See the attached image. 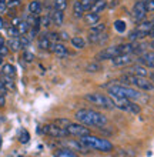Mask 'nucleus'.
I'll return each instance as SVG.
<instances>
[{
    "instance_id": "32",
    "label": "nucleus",
    "mask_w": 154,
    "mask_h": 157,
    "mask_svg": "<svg viewBox=\"0 0 154 157\" xmlns=\"http://www.w3.org/2000/svg\"><path fill=\"white\" fill-rule=\"evenodd\" d=\"M114 29H116L118 33H124L126 32V23L123 20H116L114 21Z\"/></svg>"
},
{
    "instance_id": "50",
    "label": "nucleus",
    "mask_w": 154,
    "mask_h": 157,
    "mask_svg": "<svg viewBox=\"0 0 154 157\" xmlns=\"http://www.w3.org/2000/svg\"><path fill=\"white\" fill-rule=\"evenodd\" d=\"M0 149H2V137H0Z\"/></svg>"
},
{
    "instance_id": "33",
    "label": "nucleus",
    "mask_w": 154,
    "mask_h": 157,
    "mask_svg": "<svg viewBox=\"0 0 154 157\" xmlns=\"http://www.w3.org/2000/svg\"><path fill=\"white\" fill-rule=\"evenodd\" d=\"M104 29H106V25L104 23H99V25H93L92 26V33H103Z\"/></svg>"
},
{
    "instance_id": "52",
    "label": "nucleus",
    "mask_w": 154,
    "mask_h": 157,
    "mask_svg": "<svg viewBox=\"0 0 154 157\" xmlns=\"http://www.w3.org/2000/svg\"><path fill=\"white\" fill-rule=\"evenodd\" d=\"M93 2H94V3H96V2H99V0H93Z\"/></svg>"
},
{
    "instance_id": "24",
    "label": "nucleus",
    "mask_w": 154,
    "mask_h": 157,
    "mask_svg": "<svg viewBox=\"0 0 154 157\" xmlns=\"http://www.w3.org/2000/svg\"><path fill=\"white\" fill-rule=\"evenodd\" d=\"M39 47L43 49V50H49L51 47V41H50V39L47 37L46 34H43L42 37L39 39Z\"/></svg>"
},
{
    "instance_id": "8",
    "label": "nucleus",
    "mask_w": 154,
    "mask_h": 157,
    "mask_svg": "<svg viewBox=\"0 0 154 157\" xmlns=\"http://www.w3.org/2000/svg\"><path fill=\"white\" fill-rule=\"evenodd\" d=\"M64 128L67 130V133L70 136H74V137H83V136L90 134V128L81 123H71L70 121Z\"/></svg>"
},
{
    "instance_id": "11",
    "label": "nucleus",
    "mask_w": 154,
    "mask_h": 157,
    "mask_svg": "<svg viewBox=\"0 0 154 157\" xmlns=\"http://www.w3.org/2000/svg\"><path fill=\"white\" fill-rule=\"evenodd\" d=\"M113 60V64L117 67H121V66H127L130 63L133 62V59H131V54H120V56H117V57L111 59Z\"/></svg>"
},
{
    "instance_id": "37",
    "label": "nucleus",
    "mask_w": 154,
    "mask_h": 157,
    "mask_svg": "<svg viewBox=\"0 0 154 157\" xmlns=\"http://www.w3.org/2000/svg\"><path fill=\"white\" fill-rule=\"evenodd\" d=\"M23 59H24L26 62H33V59H34V56H33V53H30V52H24L23 53Z\"/></svg>"
},
{
    "instance_id": "7",
    "label": "nucleus",
    "mask_w": 154,
    "mask_h": 157,
    "mask_svg": "<svg viewBox=\"0 0 154 157\" xmlns=\"http://www.w3.org/2000/svg\"><path fill=\"white\" fill-rule=\"evenodd\" d=\"M114 104L116 107L124 110V112H129V113H133V114H138L141 112L140 106L136 103H133L130 99H114Z\"/></svg>"
},
{
    "instance_id": "22",
    "label": "nucleus",
    "mask_w": 154,
    "mask_h": 157,
    "mask_svg": "<svg viewBox=\"0 0 154 157\" xmlns=\"http://www.w3.org/2000/svg\"><path fill=\"white\" fill-rule=\"evenodd\" d=\"M153 26H154L153 21H143V23H140V25L136 27V30L141 32V33H146L147 36H148V32L153 29Z\"/></svg>"
},
{
    "instance_id": "38",
    "label": "nucleus",
    "mask_w": 154,
    "mask_h": 157,
    "mask_svg": "<svg viewBox=\"0 0 154 157\" xmlns=\"http://www.w3.org/2000/svg\"><path fill=\"white\" fill-rule=\"evenodd\" d=\"M46 36L50 39V41H53V43H56V41L60 39V36H58L57 33H46Z\"/></svg>"
},
{
    "instance_id": "44",
    "label": "nucleus",
    "mask_w": 154,
    "mask_h": 157,
    "mask_svg": "<svg viewBox=\"0 0 154 157\" xmlns=\"http://www.w3.org/2000/svg\"><path fill=\"white\" fill-rule=\"evenodd\" d=\"M2 106H4V96L3 94H0V107Z\"/></svg>"
},
{
    "instance_id": "12",
    "label": "nucleus",
    "mask_w": 154,
    "mask_h": 157,
    "mask_svg": "<svg viewBox=\"0 0 154 157\" xmlns=\"http://www.w3.org/2000/svg\"><path fill=\"white\" fill-rule=\"evenodd\" d=\"M50 50L53 52L56 56H58V57H66L67 54H69V52H67V49H66V46L64 44H62V43H51V47H50Z\"/></svg>"
},
{
    "instance_id": "39",
    "label": "nucleus",
    "mask_w": 154,
    "mask_h": 157,
    "mask_svg": "<svg viewBox=\"0 0 154 157\" xmlns=\"http://www.w3.org/2000/svg\"><path fill=\"white\" fill-rule=\"evenodd\" d=\"M146 10L147 12H154V0H148L146 3Z\"/></svg>"
},
{
    "instance_id": "51",
    "label": "nucleus",
    "mask_w": 154,
    "mask_h": 157,
    "mask_svg": "<svg viewBox=\"0 0 154 157\" xmlns=\"http://www.w3.org/2000/svg\"><path fill=\"white\" fill-rule=\"evenodd\" d=\"M141 2H144V3H147V2H148V0H141Z\"/></svg>"
},
{
    "instance_id": "41",
    "label": "nucleus",
    "mask_w": 154,
    "mask_h": 157,
    "mask_svg": "<svg viewBox=\"0 0 154 157\" xmlns=\"http://www.w3.org/2000/svg\"><path fill=\"white\" fill-rule=\"evenodd\" d=\"M20 43H21V47H26V46H29L30 39H27L26 36H21V37H20Z\"/></svg>"
},
{
    "instance_id": "3",
    "label": "nucleus",
    "mask_w": 154,
    "mask_h": 157,
    "mask_svg": "<svg viewBox=\"0 0 154 157\" xmlns=\"http://www.w3.org/2000/svg\"><path fill=\"white\" fill-rule=\"evenodd\" d=\"M108 93L114 99H130V100H137L140 99V93L134 90L131 87L120 86V84H114V86H108Z\"/></svg>"
},
{
    "instance_id": "15",
    "label": "nucleus",
    "mask_w": 154,
    "mask_h": 157,
    "mask_svg": "<svg viewBox=\"0 0 154 157\" xmlns=\"http://www.w3.org/2000/svg\"><path fill=\"white\" fill-rule=\"evenodd\" d=\"M50 19H51V25L62 26L63 21H64V14H63V12H60V10H54V12H51Z\"/></svg>"
},
{
    "instance_id": "54",
    "label": "nucleus",
    "mask_w": 154,
    "mask_h": 157,
    "mask_svg": "<svg viewBox=\"0 0 154 157\" xmlns=\"http://www.w3.org/2000/svg\"><path fill=\"white\" fill-rule=\"evenodd\" d=\"M151 21H153V25H154V19H153V20H151Z\"/></svg>"
},
{
    "instance_id": "40",
    "label": "nucleus",
    "mask_w": 154,
    "mask_h": 157,
    "mask_svg": "<svg viewBox=\"0 0 154 157\" xmlns=\"http://www.w3.org/2000/svg\"><path fill=\"white\" fill-rule=\"evenodd\" d=\"M7 53H9V47H6V46H2L0 47V57H4V56H7Z\"/></svg>"
},
{
    "instance_id": "23",
    "label": "nucleus",
    "mask_w": 154,
    "mask_h": 157,
    "mask_svg": "<svg viewBox=\"0 0 154 157\" xmlns=\"http://www.w3.org/2000/svg\"><path fill=\"white\" fill-rule=\"evenodd\" d=\"M106 7H107V2H104V0H99V2H96V3L93 4L92 12L93 13H97V14H100V13L103 12Z\"/></svg>"
},
{
    "instance_id": "53",
    "label": "nucleus",
    "mask_w": 154,
    "mask_h": 157,
    "mask_svg": "<svg viewBox=\"0 0 154 157\" xmlns=\"http://www.w3.org/2000/svg\"><path fill=\"white\" fill-rule=\"evenodd\" d=\"M0 64H2V57H0Z\"/></svg>"
},
{
    "instance_id": "29",
    "label": "nucleus",
    "mask_w": 154,
    "mask_h": 157,
    "mask_svg": "<svg viewBox=\"0 0 154 157\" xmlns=\"http://www.w3.org/2000/svg\"><path fill=\"white\" fill-rule=\"evenodd\" d=\"M70 41H71V44L74 46L76 49H83L84 46H86V41H84L81 37H77V36H76V37H73Z\"/></svg>"
},
{
    "instance_id": "42",
    "label": "nucleus",
    "mask_w": 154,
    "mask_h": 157,
    "mask_svg": "<svg viewBox=\"0 0 154 157\" xmlns=\"http://www.w3.org/2000/svg\"><path fill=\"white\" fill-rule=\"evenodd\" d=\"M7 9V2L6 0H0V13H3Z\"/></svg>"
},
{
    "instance_id": "4",
    "label": "nucleus",
    "mask_w": 154,
    "mask_h": 157,
    "mask_svg": "<svg viewBox=\"0 0 154 157\" xmlns=\"http://www.w3.org/2000/svg\"><path fill=\"white\" fill-rule=\"evenodd\" d=\"M84 99L93 103L94 106L100 109H106V110H110V109H114L116 104H114V100H111L107 96L101 94V93H88V94L84 96Z\"/></svg>"
},
{
    "instance_id": "20",
    "label": "nucleus",
    "mask_w": 154,
    "mask_h": 157,
    "mask_svg": "<svg viewBox=\"0 0 154 157\" xmlns=\"http://www.w3.org/2000/svg\"><path fill=\"white\" fill-rule=\"evenodd\" d=\"M88 40L92 41V43H94V44H99V43H103V41L107 40V36L103 33H92Z\"/></svg>"
},
{
    "instance_id": "21",
    "label": "nucleus",
    "mask_w": 154,
    "mask_h": 157,
    "mask_svg": "<svg viewBox=\"0 0 154 157\" xmlns=\"http://www.w3.org/2000/svg\"><path fill=\"white\" fill-rule=\"evenodd\" d=\"M29 12L32 13V14H36V16H37L39 13L42 12V3H40L39 0H33V2H30Z\"/></svg>"
},
{
    "instance_id": "2",
    "label": "nucleus",
    "mask_w": 154,
    "mask_h": 157,
    "mask_svg": "<svg viewBox=\"0 0 154 157\" xmlns=\"http://www.w3.org/2000/svg\"><path fill=\"white\" fill-rule=\"evenodd\" d=\"M80 141H81V144H83L84 147H87V149L99 150V151H110V150H113V144L108 140L99 139V137L92 136V134L80 137Z\"/></svg>"
},
{
    "instance_id": "27",
    "label": "nucleus",
    "mask_w": 154,
    "mask_h": 157,
    "mask_svg": "<svg viewBox=\"0 0 154 157\" xmlns=\"http://www.w3.org/2000/svg\"><path fill=\"white\" fill-rule=\"evenodd\" d=\"M54 10H60V12H64L67 7V0H54L53 3Z\"/></svg>"
},
{
    "instance_id": "46",
    "label": "nucleus",
    "mask_w": 154,
    "mask_h": 157,
    "mask_svg": "<svg viewBox=\"0 0 154 157\" xmlns=\"http://www.w3.org/2000/svg\"><path fill=\"white\" fill-rule=\"evenodd\" d=\"M148 77H150V80L154 83V71H151V73H148Z\"/></svg>"
},
{
    "instance_id": "45",
    "label": "nucleus",
    "mask_w": 154,
    "mask_h": 157,
    "mask_svg": "<svg viewBox=\"0 0 154 157\" xmlns=\"http://www.w3.org/2000/svg\"><path fill=\"white\" fill-rule=\"evenodd\" d=\"M60 37H62L63 40H69V36H67V33H62V34H60Z\"/></svg>"
},
{
    "instance_id": "28",
    "label": "nucleus",
    "mask_w": 154,
    "mask_h": 157,
    "mask_svg": "<svg viewBox=\"0 0 154 157\" xmlns=\"http://www.w3.org/2000/svg\"><path fill=\"white\" fill-rule=\"evenodd\" d=\"M16 27H17V30H19V33L20 34H26L27 32H29V29H30L29 23H27V21H23V20L19 21V25H17Z\"/></svg>"
},
{
    "instance_id": "18",
    "label": "nucleus",
    "mask_w": 154,
    "mask_h": 157,
    "mask_svg": "<svg viewBox=\"0 0 154 157\" xmlns=\"http://www.w3.org/2000/svg\"><path fill=\"white\" fill-rule=\"evenodd\" d=\"M2 75L7 76V77H14L16 76V67L13 66V64H3Z\"/></svg>"
},
{
    "instance_id": "47",
    "label": "nucleus",
    "mask_w": 154,
    "mask_h": 157,
    "mask_svg": "<svg viewBox=\"0 0 154 157\" xmlns=\"http://www.w3.org/2000/svg\"><path fill=\"white\" fill-rule=\"evenodd\" d=\"M3 27H4V20L0 17V29H3Z\"/></svg>"
},
{
    "instance_id": "49",
    "label": "nucleus",
    "mask_w": 154,
    "mask_h": 157,
    "mask_svg": "<svg viewBox=\"0 0 154 157\" xmlns=\"http://www.w3.org/2000/svg\"><path fill=\"white\" fill-rule=\"evenodd\" d=\"M150 47H151V49L154 50V40H153V41H151V43H150Z\"/></svg>"
},
{
    "instance_id": "55",
    "label": "nucleus",
    "mask_w": 154,
    "mask_h": 157,
    "mask_svg": "<svg viewBox=\"0 0 154 157\" xmlns=\"http://www.w3.org/2000/svg\"><path fill=\"white\" fill-rule=\"evenodd\" d=\"M17 2H20V0H17Z\"/></svg>"
},
{
    "instance_id": "34",
    "label": "nucleus",
    "mask_w": 154,
    "mask_h": 157,
    "mask_svg": "<svg viewBox=\"0 0 154 157\" xmlns=\"http://www.w3.org/2000/svg\"><path fill=\"white\" fill-rule=\"evenodd\" d=\"M100 64L99 63H92V64H87L86 66V70L90 71V73H94V71H100Z\"/></svg>"
},
{
    "instance_id": "5",
    "label": "nucleus",
    "mask_w": 154,
    "mask_h": 157,
    "mask_svg": "<svg viewBox=\"0 0 154 157\" xmlns=\"http://www.w3.org/2000/svg\"><path fill=\"white\" fill-rule=\"evenodd\" d=\"M123 80L126 83H130V84H133V86L138 87L140 90H144V91H151L154 90V84L153 82H148L146 77H143V76H136V75H126L123 76Z\"/></svg>"
},
{
    "instance_id": "43",
    "label": "nucleus",
    "mask_w": 154,
    "mask_h": 157,
    "mask_svg": "<svg viewBox=\"0 0 154 157\" xmlns=\"http://www.w3.org/2000/svg\"><path fill=\"white\" fill-rule=\"evenodd\" d=\"M7 93V89H6V86H4V83L0 80V94H6Z\"/></svg>"
},
{
    "instance_id": "13",
    "label": "nucleus",
    "mask_w": 154,
    "mask_h": 157,
    "mask_svg": "<svg viewBox=\"0 0 154 157\" xmlns=\"http://www.w3.org/2000/svg\"><path fill=\"white\" fill-rule=\"evenodd\" d=\"M138 62L141 63L143 66L150 67V69H154V53H143L140 57H138Z\"/></svg>"
},
{
    "instance_id": "26",
    "label": "nucleus",
    "mask_w": 154,
    "mask_h": 157,
    "mask_svg": "<svg viewBox=\"0 0 154 157\" xmlns=\"http://www.w3.org/2000/svg\"><path fill=\"white\" fill-rule=\"evenodd\" d=\"M9 47L13 50V52H17V50L21 49V43H20V37H12L9 40Z\"/></svg>"
},
{
    "instance_id": "48",
    "label": "nucleus",
    "mask_w": 154,
    "mask_h": 157,
    "mask_svg": "<svg viewBox=\"0 0 154 157\" xmlns=\"http://www.w3.org/2000/svg\"><path fill=\"white\" fill-rule=\"evenodd\" d=\"M3 44H4V39H3V37H0V47H2Z\"/></svg>"
},
{
    "instance_id": "36",
    "label": "nucleus",
    "mask_w": 154,
    "mask_h": 157,
    "mask_svg": "<svg viewBox=\"0 0 154 157\" xmlns=\"http://www.w3.org/2000/svg\"><path fill=\"white\" fill-rule=\"evenodd\" d=\"M40 25H43L44 27H49V26L51 25V19H50V16H44V17H42V19H40Z\"/></svg>"
},
{
    "instance_id": "14",
    "label": "nucleus",
    "mask_w": 154,
    "mask_h": 157,
    "mask_svg": "<svg viewBox=\"0 0 154 157\" xmlns=\"http://www.w3.org/2000/svg\"><path fill=\"white\" fill-rule=\"evenodd\" d=\"M111 157H136V151L131 149H117L113 151Z\"/></svg>"
},
{
    "instance_id": "35",
    "label": "nucleus",
    "mask_w": 154,
    "mask_h": 157,
    "mask_svg": "<svg viewBox=\"0 0 154 157\" xmlns=\"http://www.w3.org/2000/svg\"><path fill=\"white\" fill-rule=\"evenodd\" d=\"M7 34L10 36V37H19V36H20V33H19L17 27H14V26L9 27V29H7Z\"/></svg>"
},
{
    "instance_id": "31",
    "label": "nucleus",
    "mask_w": 154,
    "mask_h": 157,
    "mask_svg": "<svg viewBox=\"0 0 154 157\" xmlns=\"http://www.w3.org/2000/svg\"><path fill=\"white\" fill-rule=\"evenodd\" d=\"M80 4H81V7H83L84 12H90L93 7V4H94V2H93V0H80Z\"/></svg>"
},
{
    "instance_id": "6",
    "label": "nucleus",
    "mask_w": 154,
    "mask_h": 157,
    "mask_svg": "<svg viewBox=\"0 0 154 157\" xmlns=\"http://www.w3.org/2000/svg\"><path fill=\"white\" fill-rule=\"evenodd\" d=\"M42 133H44V134H47V136H50V137H56V139H62V137L70 136V134L67 133L66 128L62 127V126H58V124H56V123L43 126Z\"/></svg>"
},
{
    "instance_id": "10",
    "label": "nucleus",
    "mask_w": 154,
    "mask_h": 157,
    "mask_svg": "<svg viewBox=\"0 0 154 157\" xmlns=\"http://www.w3.org/2000/svg\"><path fill=\"white\" fill-rule=\"evenodd\" d=\"M146 3L141 2V0H137L133 6V17L136 21H141L144 20V17H146Z\"/></svg>"
},
{
    "instance_id": "17",
    "label": "nucleus",
    "mask_w": 154,
    "mask_h": 157,
    "mask_svg": "<svg viewBox=\"0 0 154 157\" xmlns=\"http://www.w3.org/2000/svg\"><path fill=\"white\" fill-rule=\"evenodd\" d=\"M130 75H136V76H143V77H146L148 73H147L146 67L144 66H140V64H136L130 69Z\"/></svg>"
},
{
    "instance_id": "25",
    "label": "nucleus",
    "mask_w": 154,
    "mask_h": 157,
    "mask_svg": "<svg viewBox=\"0 0 154 157\" xmlns=\"http://www.w3.org/2000/svg\"><path fill=\"white\" fill-rule=\"evenodd\" d=\"M73 14H74L76 19H80V17L84 16V10L81 7L80 2H74V4H73Z\"/></svg>"
},
{
    "instance_id": "16",
    "label": "nucleus",
    "mask_w": 154,
    "mask_h": 157,
    "mask_svg": "<svg viewBox=\"0 0 154 157\" xmlns=\"http://www.w3.org/2000/svg\"><path fill=\"white\" fill-rule=\"evenodd\" d=\"M54 157H79L71 149H58L54 151Z\"/></svg>"
},
{
    "instance_id": "30",
    "label": "nucleus",
    "mask_w": 154,
    "mask_h": 157,
    "mask_svg": "<svg viewBox=\"0 0 154 157\" xmlns=\"http://www.w3.org/2000/svg\"><path fill=\"white\" fill-rule=\"evenodd\" d=\"M19 140H20L21 144L29 143V140H30V133L27 132V130H21V132H20V136H19Z\"/></svg>"
},
{
    "instance_id": "1",
    "label": "nucleus",
    "mask_w": 154,
    "mask_h": 157,
    "mask_svg": "<svg viewBox=\"0 0 154 157\" xmlns=\"http://www.w3.org/2000/svg\"><path fill=\"white\" fill-rule=\"evenodd\" d=\"M76 120L84 126H97L101 127L104 124H107V117L99 112H94L92 109H80L74 114Z\"/></svg>"
},
{
    "instance_id": "19",
    "label": "nucleus",
    "mask_w": 154,
    "mask_h": 157,
    "mask_svg": "<svg viewBox=\"0 0 154 157\" xmlns=\"http://www.w3.org/2000/svg\"><path fill=\"white\" fill-rule=\"evenodd\" d=\"M84 20H86V23L90 26L96 25V23H99V20H100V14H97V13H87L86 16H84Z\"/></svg>"
},
{
    "instance_id": "9",
    "label": "nucleus",
    "mask_w": 154,
    "mask_h": 157,
    "mask_svg": "<svg viewBox=\"0 0 154 157\" xmlns=\"http://www.w3.org/2000/svg\"><path fill=\"white\" fill-rule=\"evenodd\" d=\"M120 46H110V47H106L101 52L96 54V60L97 62H103V60H108V59H114L117 56H120Z\"/></svg>"
}]
</instances>
